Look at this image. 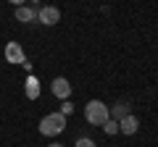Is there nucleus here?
<instances>
[{
    "instance_id": "10",
    "label": "nucleus",
    "mask_w": 158,
    "mask_h": 147,
    "mask_svg": "<svg viewBox=\"0 0 158 147\" xmlns=\"http://www.w3.org/2000/svg\"><path fill=\"white\" fill-rule=\"evenodd\" d=\"M58 113H61L63 118H66V116H71V113H74V105H71V100H63V105H61V110H58Z\"/></svg>"
},
{
    "instance_id": "3",
    "label": "nucleus",
    "mask_w": 158,
    "mask_h": 147,
    "mask_svg": "<svg viewBox=\"0 0 158 147\" xmlns=\"http://www.w3.org/2000/svg\"><path fill=\"white\" fill-rule=\"evenodd\" d=\"M6 61H8V63H16V66H27V68H29L27 55H24V50H21V45H19V42H8V45H6Z\"/></svg>"
},
{
    "instance_id": "13",
    "label": "nucleus",
    "mask_w": 158,
    "mask_h": 147,
    "mask_svg": "<svg viewBox=\"0 0 158 147\" xmlns=\"http://www.w3.org/2000/svg\"><path fill=\"white\" fill-rule=\"evenodd\" d=\"M48 147H66V145H58V142H56V145H48Z\"/></svg>"
},
{
    "instance_id": "9",
    "label": "nucleus",
    "mask_w": 158,
    "mask_h": 147,
    "mask_svg": "<svg viewBox=\"0 0 158 147\" xmlns=\"http://www.w3.org/2000/svg\"><path fill=\"white\" fill-rule=\"evenodd\" d=\"M103 131H106L108 137H113V134H118V121H116V118H108L106 124H103Z\"/></svg>"
},
{
    "instance_id": "1",
    "label": "nucleus",
    "mask_w": 158,
    "mask_h": 147,
    "mask_svg": "<svg viewBox=\"0 0 158 147\" xmlns=\"http://www.w3.org/2000/svg\"><path fill=\"white\" fill-rule=\"evenodd\" d=\"M85 118L90 121L92 126H103L108 118H111V110H108L106 102H100V100H90V102L85 105Z\"/></svg>"
},
{
    "instance_id": "2",
    "label": "nucleus",
    "mask_w": 158,
    "mask_h": 147,
    "mask_svg": "<svg viewBox=\"0 0 158 147\" xmlns=\"http://www.w3.org/2000/svg\"><path fill=\"white\" fill-rule=\"evenodd\" d=\"M63 129H66V118L61 113H48L40 121V134H45V137H58Z\"/></svg>"
},
{
    "instance_id": "8",
    "label": "nucleus",
    "mask_w": 158,
    "mask_h": 147,
    "mask_svg": "<svg viewBox=\"0 0 158 147\" xmlns=\"http://www.w3.org/2000/svg\"><path fill=\"white\" fill-rule=\"evenodd\" d=\"M27 97H29V100H37V97H40V81L34 79V76L27 79Z\"/></svg>"
},
{
    "instance_id": "4",
    "label": "nucleus",
    "mask_w": 158,
    "mask_h": 147,
    "mask_svg": "<svg viewBox=\"0 0 158 147\" xmlns=\"http://www.w3.org/2000/svg\"><path fill=\"white\" fill-rule=\"evenodd\" d=\"M37 18L42 24H48V26H53V24L61 21V11L53 8V6H45V8H40V11H37Z\"/></svg>"
},
{
    "instance_id": "6",
    "label": "nucleus",
    "mask_w": 158,
    "mask_h": 147,
    "mask_svg": "<svg viewBox=\"0 0 158 147\" xmlns=\"http://www.w3.org/2000/svg\"><path fill=\"white\" fill-rule=\"evenodd\" d=\"M137 129H140V121L135 118V116H124V118L118 121V131L121 134H127V137H132V134H137Z\"/></svg>"
},
{
    "instance_id": "5",
    "label": "nucleus",
    "mask_w": 158,
    "mask_h": 147,
    "mask_svg": "<svg viewBox=\"0 0 158 147\" xmlns=\"http://www.w3.org/2000/svg\"><path fill=\"white\" fill-rule=\"evenodd\" d=\"M53 95L58 97V100H69V95H71V84H69V79H63V76H58V79H53Z\"/></svg>"
},
{
    "instance_id": "7",
    "label": "nucleus",
    "mask_w": 158,
    "mask_h": 147,
    "mask_svg": "<svg viewBox=\"0 0 158 147\" xmlns=\"http://www.w3.org/2000/svg\"><path fill=\"white\" fill-rule=\"evenodd\" d=\"M16 18H19V21H24V24H29V21L37 18V11L29 8V6H16Z\"/></svg>"
},
{
    "instance_id": "12",
    "label": "nucleus",
    "mask_w": 158,
    "mask_h": 147,
    "mask_svg": "<svg viewBox=\"0 0 158 147\" xmlns=\"http://www.w3.org/2000/svg\"><path fill=\"white\" fill-rule=\"evenodd\" d=\"M116 116H118V121L124 118V116H129V113H127V102H118V105H116Z\"/></svg>"
},
{
    "instance_id": "11",
    "label": "nucleus",
    "mask_w": 158,
    "mask_h": 147,
    "mask_svg": "<svg viewBox=\"0 0 158 147\" xmlns=\"http://www.w3.org/2000/svg\"><path fill=\"white\" fill-rule=\"evenodd\" d=\"M74 147H98V145L92 139H87V137H82V139H77V145H74Z\"/></svg>"
}]
</instances>
